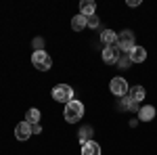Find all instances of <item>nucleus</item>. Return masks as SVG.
I'll list each match as a JSON object with an SVG mask.
<instances>
[{
	"mask_svg": "<svg viewBox=\"0 0 157 155\" xmlns=\"http://www.w3.org/2000/svg\"><path fill=\"white\" fill-rule=\"evenodd\" d=\"M97 11V4L92 2V0H82L80 2V15H84V17H92Z\"/></svg>",
	"mask_w": 157,
	"mask_h": 155,
	"instance_id": "obj_9",
	"label": "nucleus"
},
{
	"mask_svg": "<svg viewBox=\"0 0 157 155\" xmlns=\"http://www.w3.org/2000/svg\"><path fill=\"white\" fill-rule=\"evenodd\" d=\"M52 99L57 101V103H69V101H73V90L69 84H57L55 88H52Z\"/></svg>",
	"mask_w": 157,
	"mask_h": 155,
	"instance_id": "obj_4",
	"label": "nucleus"
},
{
	"mask_svg": "<svg viewBox=\"0 0 157 155\" xmlns=\"http://www.w3.org/2000/svg\"><path fill=\"white\" fill-rule=\"evenodd\" d=\"M130 63H132V61H130V57H128V55H120V59H117V63H115V65H117L120 69H128V67H130Z\"/></svg>",
	"mask_w": 157,
	"mask_h": 155,
	"instance_id": "obj_18",
	"label": "nucleus"
},
{
	"mask_svg": "<svg viewBox=\"0 0 157 155\" xmlns=\"http://www.w3.org/2000/svg\"><path fill=\"white\" fill-rule=\"evenodd\" d=\"M145 88H143V86H132V88H130V92H128V96H130V99H132L134 103H140V101H143V99H145Z\"/></svg>",
	"mask_w": 157,
	"mask_h": 155,
	"instance_id": "obj_13",
	"label": "nucleus"
},
{
	"mask_svg": "<svg viewBox=\"0 0 157 155\" xmlns=\"http://www.w3.org/2000/svg\"><path fill=\"white\" fill-rule=\"evenodd\" d=\"M90 136H92V128H90V126H82V130H80V143L82 145L88 143Z\"/></svg>",
	"mask_w": 157,
	"mask_h": 155,
	"instance_id": "obj_17",
	"label": "nucleus"
},
{
	"mask_svg": "<svg viewBox=\"0 0 157 155\" xmlns=\"http://www.w3.org/2000/svg\"><path fill=\"white\" fill-rule=\"evenodd\" d=\"M63 115H65V119H67L69 124L80 122V119H82V115H84V105H82V101H69V103L65 105Z\"/></svg>",
	"mask_w": 157,
	"mask_h": 155,
	"instance_id": "obj_1",
	"label": "nucleus"
},
{
	"mask_svg": "<svg viewBox=\"0 0 157 155\" xmlns=\"http://www.w3.org/2000/svg\"><path fill=\"white\" fill-rule=\"evenodd\" d=\"M128 57H130V61H132V63H143V61L147 59V50L143 46H134L132 52H130Z\"/></svg>",
	"mask_w": 157,
	"mask_h": 155,
	"instance_id": "obj_11",
	"label": "nucleus"
},
{
	"mask_svg": "<svg viewBox=\"0 0 157 155\" xmlns=\"http://www.w3.org/2000/svg\"><path fill=\"white\" fill-rule=\"evenodd\" d=\"M120 107L121 109H126V111H136V113H138V103H134L132 99H130V96L126 95V96H121V103H120Z\"/></svg>",
	"mask_w": 157,
	"mask_h": 155,
	"instance_id": "obj_16",
	"label": "nucleus"
},
{
	"mask_svg": "<svg viewBox=\"0 0 157 155\" xmlns=\"http://www.w3.org/2000/svg\"><path fill=\"white\" fill-rule=\"evenodd\" d=\"M42 46H44V40H42V38H36V40H34V48H36V50H42Z\"/></svg>",
	"mask_w": 157,
	"mask_h": 155,
	"instance_id": "obj_20",
	"label": "nucleus"
},
{
	"mask_svg": "<svg viewBox=\"0 0 157 155\" xmlns=\"http://www.w3.org/2000/svg\"><path fill=\"white\" fill-rule=\"evenodd\" d=\"M115 46L120 48V52L130 55V52H132V48L136 46V44H134V34L130 32V29H124L121 34H117V44H115Z\"/></svg>",
	"mask_w": 157,
	"mask_h": 155,
	"instance_id": "obj_2",
	"label": "nucleus"
},
{
	"mask_svg": "<svg viewBox=\"0 0 157 155\" xmlns=\"http://www.w3.org/2000/svg\"><path fill=\"white\" fill-rule=\"evenodd\" d=\"M117 59H120V48L117 46H105L103 48V61H105L107 65L117 63Z\"/></svg>",
	"mask_w": 157,
	"mask_h": 155,
	"instance_id": "obj_7",
	"label": "nucleus"
},
{
	"mask_svg": "<svg viewBox=\"0 0 157 155\" xmlns=\"http://www.w3.org/2000/svg\"><path fill=\"white\" fill-rule=\"evenodd\" d=\"M153 118H155V107L153 105H145V107L138 109V119L140 122H151Z\"/></svg>",
	"mask_w": 157,
	"mask_h": 155,
	"instance_id": "obj_8",
	"label": "nucleus"
},
{
	"mask_svg": "<svg viewBox=\"0 0 157 155\" xmlns=\"http://www.w3.org/2000/svg\"><path fill=\"white\" fill-rule=\"evenodd\" d=\"M71 27L75 29V32H82L84 27H88V17H84V15H75L71 19Z\"/></svg>",
	"mask_w": 157,
	"mask_h": 155,
	"instance_id": "obj_15",
	"label": "nucleus"
},
{
	"mask_svg": "<svg viewBox=\"0 0 157 155\" xmlns=\"http://www.w3.org/2000/svg\"><path fill=\"white\" fill-rule=\"evenodd\" d=\"M34 132H32V124H27V122H19L17 126H15V136L19 138V141H27L29 136H32Z\"/></svg>",
	"mask_w": 157,
	"mask_h": 155,
	"instance_id": "obj_6",
	"label": "nucleus"
},
{
	"mask_svg": "<svg viewBox=\"0 0 157 155\" xmlns=\"http://www.w3.org/2000/svg\"><path fill=\"white\" fill-rule=\"evenodd\" d=\"M32 63H34V67L40 69V72H48L50 67H52V59H50V55L46 50H34Z\"/></svg>",
	"mask_w": 157,
	"mask_h": 155,
	"instance_id": "obj_3",
	"label": "nucleus"
},
{
	"mask_svg": "<svg viewBox=\"0 0 157 155\" xmlns=\"http://www.w3.org/2000/svg\"><path fill=\"white\" fill-rule=\"evenodd\" d=\"M109 88H111V92H113V95L120 96V99L130 92V86H128V82H126L124 78H113L111 84H109Z\"/></svg>",
	"mask_w": 157,
	"mask_h": 155,
	"instance_id": "obj_5",
	"label": "nucleus"
},
{
	"mask_svg": "<svg viewBox=\"0 0 157 155\" xmlns=\"http://www.w3.org/2000/svg\"><path fill=\"white\" fill-rule=\"evenodd\" d=\"M128 4H130V6H138V4H140V0H128Z\"/></svg>",
	"mask_w": 157,
	"mask_h": 155,
	"instance_id": "obj_22",
	"label": "nucleus"
},
{
	"mask_svg": "<svg viewBox=\"0 0 157 155\" xmlns=\"http://www.w3.org/2000/svg\"><path fill=\"white\" fill-rule=\"evenodd\" d=\"M40 109L36 107H32V109H27V113H25V122L27 124H32V126H36V124H40Z\"/></svg>",
	"mask_w": 157,
	"mask_h": 155,
	"instance_id": "obj_14",
	"label": "nucleus"
},
{
	"mask_svg": "<svg viewBox=\"0 0 157 155\" xmlns=\"http://www.w3.org/2000/svg\"><path fill=\"white\" fill-rule=\"evenodd\" d=\"M101 40H103L105 46H115V44H117V34H115L113 29H103Z\"/></svg>",
	"mask_w": 157,
	"mask_h": 155,
	"instance_id": "obj_10",
	"label": "nucleus"
},
{
	"mask_svg": "<svg viewBox=\"0 0 157 155\" xmlns=\"http://www.w3.org/2000/svg\"><path fill=\"white\" fill-rule=\"evenodd\" d=\"M82 155H101V147L94 141H88L82 145Z\"/></svg>",
	"mask_w": 157,
	"mask_h": 155,
	"instance_id": "obj_12",
	"label": "nucleus"
},
{
	"mask_svg": "<svg viewBox=\"0 0 157 155\" xmlns=\"http://www.w3.org/2000/svg\"><path fill=\"white\" fill-rule=\"evenodd\" d=\"M98 25H101L98 17H94V15H92V17H88V27H92V29H94V27H98Z\"/></svg>",
	"mask_w": 157,
	"mask_h": 155,
	"instance_id": "obj_19",
	"label": "nucleus"
},
{
	"mask_svg": "<svg viewBox=\"0 0 157 155\" xmlns=\"http://www.w3.org/2000/svg\"><path fill=\"white\" fill-rule=\"evenodd\" d=\"M32 132H34V134H42V126H40V124L32 126Z\"/></svg>",
	"mask_w": 157,
	"mask_h": 155,
	"instance_id": "obj_21",
	"label": "nucleus"
}]
</instances>
